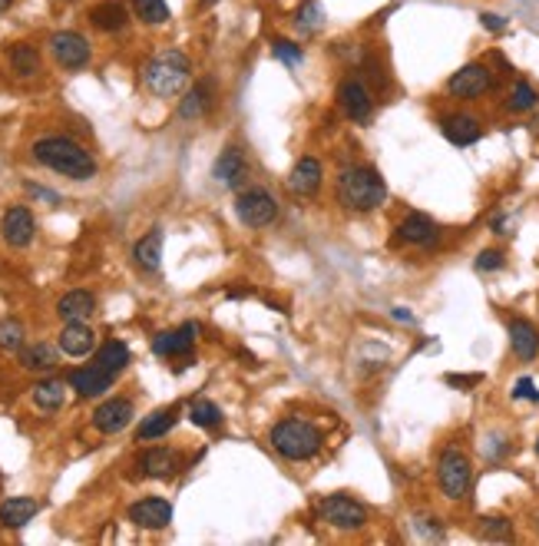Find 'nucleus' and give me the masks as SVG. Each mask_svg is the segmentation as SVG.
<instances>
[{"instance_id": "nucleus-1", "label": "nucleus", "mask_w": 539, "mask_h": 546, "mask_svg": "<svg viewBox=\"0 0 539 546\" xmlns=\"http://www.w3.org/2000/svg\"><path fill=\"white\" fill-rule=\"evenodd\" d=\"M30 152H34V160L40 166H47V170L60 172V176H66V180L74 182H86L96 176L93 152L86 150V146H80L76 140H70V136H44V140L34 142Z\"/></svg>"}, {"instance_id": "nucleus-2", "label": "nucleus", "mask_w": 539, "mask_h": 546, "mask_svg": "<svg viewBox=\"0 0 539 546\" xmlns=\"http://www.w3.org/2000/svg\"><path fill=\"white\" fill-rule=\"evenodd\" d=\"M271 451L285 457L291 463H305L315 461L321 447H325V431L311 421H301V417H285L269 431Z\"/></svg>"}, {"instance_id": "nucleus-3", "label": "nucleus", "mask_w": 539, "mask_h": 546, "mask_svg": "<svg viewBox=\"0 0 539 546\" xmlns=\"http://www.w3.org/2000/svg\"><path fill=\"white\" fill-rule=\"evenodd\" d=\"M338 199L351 212H374V209H381L387 202V182L381 180V172L374 166L354 162L338 176Z\"/></svg>"}, {"instance_id": "nucleus-4", "label": "nucleus", "mask_w": 539, "mask_h": 546, "mask_svg": "<svg viewBox=\"0 0 539 546\" xmlns=\"http://www.w3.org/2000/svg\"><path fill=\"white\" fill-rule=\"evenodd\" d=\"M192 80V60L182 50H162L142 66V86L159 100H172L189 86Z\"/></svg>"}, {"instance_id": "nucleus-5", "label": "nucleus", "mask_w": 539, "mask_h": 546, "mask_svg": "<svg viewBox=\"0 0 539 546\" xmlns=\"http://www.w3.org/2000/svg\"><path fill=\"white\" fill-rule=\"evenodd\" d=\"M315 517L328 527L341 530V533H354L368 523V507L348 493H328V497H318Z\"/></svg>"}, {"instance_id": "nucleus-6", "label": "nucleus", "mask_w": 539, "mask_h": 546, "mask_svg": "<svg viewBox=\"0 0 539 546\" xmlns=\"http://www.w3.org/2000/svg\"><path fill=\"white\" fill-rule=\"evenodd\" d=\"M437 483L446 500H464L470 493V483H474L470 457L464 451H456V447H446L437 461Z\"/></svg>"}, {"instance_id": "nucleus-7", "label": "nucleus", "mask_w": 539, "mask_h": 546, "mask_svg": "<svg viewBox=\"0 0 539 546\" xmlns=\"http://www.w3.org/2000/svg\"><path fill=\"white\" fill-rule=\"evenodd\" d=\"M235 216L245 229H265L279 219V199L271 196L269 189L261 186H245L235 196Z\"/></svg>"}, {"instance_id": "nucleus-8", "label": "nucleus", "mask_w": 539, "mask_h": 546, "mask_svg": "<svg viewBox=\"0 0 539 546\" xmlns=\"http://www.w3.org/2000/svg\"><path fill=\"white\" fill-rule=\"evenodd\" d=\"M47 47L56 66H64V70H83L93 60V47L80 30H56V34H50Z\"/></svg>"}, {"instance_id": "nucleus-9", "label": "nucleus", "mask_w": 539, "mask_h": 546, "mask_svg": "<svg viewBox=\"0 0 539 546\" xmlns=\"http://www.w3.org/2000/svg\"><path fill=\"white\" fill-rule=\"evenodd\" d=\"M338 106L351 122H368L374 113V93L364 76H344L338 83Z\"/></svg>"}, {"instance_id": "nucleus-10", "label": "nucleus", "mask_w": 539, "mask_h": 546, "mask_svg": "<svg viewBox=\"0 0 539 546\" xmlns=\"http://www.w3.org/2000/svg\"><path fill=\"white\" fill-rule=\"evenodd\" d=\"M196 338H199V325L196 321H186V325H179L172 331H159L156 338H152V351H156L159 358H172V361H182L179 371L189 365L192 358V348H196Z\"/></svg>"}, {"instance_id": "nucleus-11", "label": "nucleus", "mask_w": 539, "mask_h": 546, "mask_svg": "<svg viewBox=\"0 0 539 546\" xmlns=\"http://www.w3.org/2000/svg\"><path fill=\"white\" fill-rule=\"evenodd\" d=\"M493 70L486 63H466L460 66L450 80H446V93L456 96V100H476V96H486L493 90Z\"/></svg>"}, {"instance_id": "nucleus-12", "label": "nucleus", "mask_w": 539, "mask_h": 546, "mask_svg": "<svg viewBox=\"0 0 539 546\" xmlns=\"http://www.w3.org/2000/svg\"><path fill=\"white\" fill-rule=\"evenodd\" d=\"M212 180L225 189H235V192H242V189L249 186L251 166L239 146H225V150L219 152V160H215V166H212Z\"/></svg>"}, {"instance_id": "nucleus-13", "label": "nucleus", "mask_w": 539, "mask_h": 546, "mask_svg": "<svg viewBox=\"0 0 539 546\" xmlns=\"http://www.w3.org/2000/svg\"><path fill=\"white\" fill-rule=\"evenodd\" d=\"M0 232H4V242L10 249H27L37 236V222H34V212L27 206H10L0 219Z\"/></svg>"}, {"instance_id": "nucleus-14", "label": "nucleus", "mask_w": 539, "mask_h": 546, "mask_svg": "<svg viewBox=\"0 0 539 546\" xmlns=\"http://www.w3.org/2000/svg\"><path fill=\"white\" fill-rule=\"evenodd\" d=\"M132 417H136V407L130 397H110L93 411V427L100 434H120L132 424Z\"/></svg>"}, {"instance_id": "nucleus-15", "label": "nucleus", "mask_w": 539, "mask_h": 546, "mask_svg": "<svg viewBox=\"0 0 539 546\" xmlns=\"http://www.w3.org/2000/svg\"><path fill=\"white\" fill-rule=\"evenodd\" d=\"M325 182V166L318 156H301V160L291 166L289 172V189L298 199H311L318 196V189Z\"/></svg>"}, {"instance_id": "nucleus-16", "label": "nucleus", "mask_w": 539, "mask_h": 546, "mask_svg": "<svg viewBox=\"0 0 539 546\" xmlns=\"http://www.w3.org/2000/svg\"><path fill=\"white\" fill-rule=\"evenodd\" d=\"M394 232H397V242L420 245V249H430V245L440 242V226L430 216H424V212H410V216H404Z\"/></svg>"}, {"instance_id": "nucleus-17", "label": "nucleus", "mask_w": 539, "mask_h": 546, "mask_svg": "<svg viewBox=\"0 0 539 546\" xmlns=\"http://www.w3.org/2000/svg\"><path fill=\"white\" fill-rule=\"evenodd\" d=\"M130 523L140 530H166L172 523V503L162 497H142L130 507Z\"/></svg>"}, {"instance_id": "nucleus-18", "label": "nucleus", "mask_w": 539, "mask_h": 546, "mask_svg": "<svg viewBox=\"0 0 539 546\" xmlns=\"http://www.w3.org/2000/svg\"><path fill=\"white\" fill-rule=\"evenodd\" d=\"M215 106V80L212 76H205L199 83H192L186 90V96L179 100V120H202V116L212 113Z\"/></svg>"}, {"instance_id": "nucleus-19", "label": "nucleus", "mask_w": 539, "mask_h": 546, "mask_svg": "<svg viewBox=\"0 0 539 546\" xmlns=\"http://www.w3.org/2000/svg\"><path fill=\"white\" fill-rule=\"evenodd\" d=\"M56 345L66 358H86L96 348V331L86 321H64V331H60Z\"/></svg>"}, {"instance_id": "nucleus-20", "label": "nucleus", "mask_w": 539, "mask_h": 546, "mask_svg": "<svg viewBox=\"0 0 539 546\" xmlns=\"http://www.w3.org/2000/svg\"><path fill=\"white\" fill-rule=\"evenodd\" d=\"M140 473L142 477H156V481H169V477H176L179 467H182V457L179 451L172 447H149L146 453L140 457Z\"/></svg>"}, {"instance_id": "nucleus-21", "label": "nucleus", "mask_w": 539, "mask_h": 546, "mask_svg": "<svg viewBox=\"0 0 539 546\" xmlns=\"http://www.w3.org/2000/svg\"><path fill=\"white\" fill-rule=\"evenodd\" d=\"M90 24H93L100 34H122V30L130 27V10H126V4H120V0H100V4H93L90 7Z\"/></svg>"}, {"instance_id": "nucleus-22", "label": "nucleus", "mask_w": 539, "mask_h": 546, "mask_svg": "<svg viewBox=\"0 0 539 546\" xmlns=\"http://www.w3.org/2000/svg\"><path fill=\"white\" fill-rule=\"evenodd\" d=\"M440 132H444L454 146L464 150V146H474V142L484 136V126H480V120L470 113H450L440 120Z\"/></svg>"}, {"instance_id": "nucleus-23", "label": "nucleus", "mask_w": 539, "mask_h": 546, "mask_svg": "<svg viewBox=\"0 0 539 546\" xmlns=\"http://www.w3.org/2000/svg\"><path fill=\"white\" fill-rule=\"evenodd\" d=\"M70 387H74L80 397H103L113 387V375L103 371L100 365H86L70 371Z\"/></svg>"}, {"instance_id": "nucleus-24", "label": "nucleus", "mask_w": 539, "mask_h": 546, "mask_svg": "<svg viewBox=\"0 0 539 546\" xmlns=\"http://www.w3.org/2000/svg\"><path fill=\"white\" fill-rule=\"evenodd\" d=\"M40 513V500L34 497H7L0 503V527L4 530H20L27 527L30 520Z\"/></svg>"}, {"instance_id": "nucleus-25", "label": "nucleus", "mask_w": 539, "mask_h": 546, "mask_svg": "<svg viewBox=\"0 0 539 546\" xmlns=\"http://www.w3.org/2000/svg\"><path fill=\"white\" fill-rule=\"evenodd\" d=\"M179 414H182V411H179V405L159 407V411H152V414L142 417V424L136 427V441L146 444V441H159V437H166V434L176 427Z\"/></svg>"}, {"instance_id": "nucleus-26", "label": "nucleus", "mask_w": 539, "mask_h": 546, "mask_svg": "<svg viewBox=\"0 0 539 546\" xmlns=\"http://www.w3.org/2000/svg\"><path fill=\"white\" fill-rule=\"evenodd\" d=\"M4 57H7L10 70L20 76V80H30V76L40 73V66H44V60H40V50L34 47V44H10L7 50H4Z\"/></svg>"}, {"instance_id": "nucleus-27", "label": "nucleus", "mask_w": 539, "mask_h": 546, "mask_svg": "<svg viewBox=\"0 0 539 546\" xmlns=\"http://www.w3.org/2000/svg\"><path fill=\"white\" fill-rule=\"evenodd\" d=\"M96 311V295L86 288H74L56 302V315L60 321H86Z\"/></svg>"}, {"instance_id": "nucleus-28", "label": "nucleus", "mask_w": 539, "mask_h": 546, "mask_svg": "<svg viewBox=\"0 0 539 546\" xmlns=\"http://www.w3.org/2000/svg\"><path fill=\"white\" fill-rule=\"evenodd\" d=\"M510 348L513 355L520 361H533L539 355V331L533 328L530 321H523V318H513L510 321Z\"/></svg>"}, {"instance_id": "nucleus-29", "label": "nucleus", "mask_w": 539, "mask_h": 546, "mask_svg": "<svg viewBox=\"0 0 539 546\" xmlns=\"http://www.w3.org/2000/svg\"><path fill=\"white\" fill-rule=\"evenodd\" d=\"M17 361L24 371H40V375H47V371H54V367L60 365V355H56L54 345L37 341V345H24V348L17 351Z\"/></svg>"}, {"instance_id": "nucleus-30", "label": "nucleus", "mask_w": 539, "mask_h": 546, "mask_svg": "<svg viewBox=\"0 0 539 546\" xmlns=\"http://www.w3.org/2000/svg\"><path fill=\"white\" fill-rule=\"evenodd\" d=\"M130 361H132L130 345H126V341H120V338H110V341H103L100 348H96L93 365H100L103 371H110V375L116 377V375H122V371L130 367Z\"/></svg>"}, {"instance_id": "nucleus-31", "label": "nucleus", "mask_w": 539, "mask_h": 546, "mask_svg": "<svg viewBox=\"0 0 539 546\" xmlns=\"http://www.w3.org/2000/svg\"><path fill=\"white\" fill-rule=\"evenodd\" d=\"M132 258L142 272H159V265H162V229H152L132 245Z\"/></svg>"}, {"instance_id": "nucleus-32", "label": "nucleus", "mask_w": 539, "mask_h": 546, "mask_svg": "<svg viewBox=\"0 0 539 546\" xmlns=\"http://www.w3.org/2000/svg\"><path fill=\"white\" fill-rule=\"evenodd\" d=\"M30 401L40 407V411H60L66 401V385L56 381V377H47V381H37L34 391H30Z\"/></svg>"}, {"instance_id": "nucleus-33", "label": "nucleus", "mask_w": 539, "mask_h": 546, "mask_svg": "<svg viewBox=\"0 0 539 546\" xmlns=\"http://www.w3.org/2000/svg\"><path fill=\"white\" fill-rule=\"evenodd\" d=\"M539 106V90L530 83V80H516L510 90V96H506V110L510 113H530V110H536Z\"/></svg>"}, {"instance_id": "nucleus-34", "label": "nucleus", "mask_w": 539, "mask_h": 546, "mask_svg": "<svg viewBox=\"0 0 539 546\" xmlns=\"http://www.w3.org/2000/svg\"><path fill=\"white\" fill-rule=\"evenodd\" d=\"M132 17L146 27H162L169 24V4L166 0H132Z\"/></svg>"}, {"instance_id": "nucleus-35", "label": "nucleus", "mask_w": 539, "mask_h": 546, "mask_svg": "<svg viewBox=\"0 0 539 546\" xmlns=\"http://www.w3.org/2000/svg\"><path fill=\"white\" fill-rule=\"evenodd\" d=\"M189 421L196 427H202V431H212V427L222 424V407L212 405L209 397H196V401L189 405Z\"/></svg>"}, {"instance_id": "nucleus-36", "label": "nucleus", "mask_w": 539, "mask_h": 546, "mask_svg": "<svg viewBox=\"0 0 539 546\" xmlns=\"http://www.w3.org/2000/svg\"><path fill=\"white\" fill-rule=\"evenodd\" d=\"M295 27L301 34H318L325 27V10H321L318 0H301V7L295 10Z\"/></svg>"}, {"instance_id": "nucleus-37", "label": "nucleus", "mask_w": 539, "mask_h": 546, "mask_svg": "<svg viewBox=\"0 0 539 546\" xmlns=\"http://www.w3.org/2000/svg\"><path fill=\"white\" fill-rule=\"evenodd\" d=\"M24 338H27L24 321H20V318H0V351L17 355V351L24 348Z\"/></svg>"}, {"instance_id": "nucleus-38", "label": "nucleus", "mask_w": 539, "mask_h": 546, "mask_svg": "<svg viewBox=\"0 0 539 546\" xmlns=\"http://www.w3.org/2000/svg\"><path fill=\"white\" fill-rule=\"evenodd\" d=\"M480 537H484L486 543H510L513 523L506 517H484L480 520Z\"/></svg>"}, {"instance_id": "nucleus-39", "label": "nucleus", "mask_w": 539, "mask_h": 546, "mask_svg": "<svg viewBox=\"0 0 539 546\" xmlns=\"http://www.w3.org/2000/svg\"><path fill=\"white\" fill-rule=\"evenodd\" d=\"M271 50H275V57H279L285 66H298V63H305V47H298L295 40L275 37V40H271Z\"/></svg>"}, {"instance_id": "nucleus-40", "label": "nucleus", "mask_w": 539, "mask_h": 546, "mask_svg": "<svg viewBox=\"0 0 539 546\" xmlns=\"http://www.w3.org/2000/svg\"><path fill=\"white\" fill-rule=\"evenodd\" d=\"M503 265H506V255H503L500 249H484V252L476 255L474 268L476 272H500Z\"/></svg>"}, {"instance_id": "nucleus-41", "label": "nucleus", "mask_w": 539, "mask_h": 546, "mask_svg": "<svg viewBox=\"0 0 539 546\" xmlns=\"http://www.w3.org/2000/svg\"><path fill=\"white\" fill-rule=\"evenodd\" d=\"M414 527L424 540H444V527H440L437 517H417L414 520Z\"/></svg>"}, {"instance_id": "nucleus-42", "label": "nucleus", "mask_w": 539, "mask_h": 546, "mask_svg": "<svg viewBox=\"0 0 539 546\" xmlns=\"http://www.w3.org/2000/svg\"><path fill=\"white\" fill-rule=\"evenodd\" d=\"M513 397H516V401H533V405H536L539 391H536V385H533L530 377H520V381L513 385Z\"/></svg>"}, {"instance_id": "nucleus-43", "label": "nucleus", "mask_w": 539, "mask_h": 546, "mask_svg": "<svg viewBox=\"0 0 539 546\" xmlns=\"http://www.w3.org/2000/svg\"><path fill=\"white\" fill-rule=\"evenodd\" d=\"M480 27L490 30V34H503V30H506V17H500V14H490V10H484V14H480Z\"/></svg>"}, {"instance_id": "nucleus-44", "label": "nucleus", "mask_w": 539, "mask_h": 546, "mask_svg": "<svg viewBox=\"0 0 539 546\" xmlns=\"http://www.w3.org/2000/svg\"><path fill=\"white\" fill-rule=\"evenodd\" d=\"M446 385H454V387H474L480 385V375H446Z\"/></svg>"}, {"instance_id": "nucleus-45", "label": "nucleus", "mask_w": 539, "mask_h": 546, "mask_svg": "<svg viewBox=\"0 0 539 546\" xmlns=\"http://www.w3.org/2000/svg\"><path fill=\"white\" fill-rule=\"evenodd\" d=\"M30 196H37V199H47V202H60V196H54V192H50V189H40V186H34V182H30Z\"/></svg>"}, {"instance_id": "nucleus-46", "label": "nucleus", "mask_w": 539, "mask_h": 546, "mask_svg": "<svg viewBox=\"0 0 539 546\" xmlns=\"http://www.w3.org/2000/svg\"><path fill=\"white\" fill-rule=\"evenodd\" d=\"M391 318L394 321H404V325H414V315L407 308H391Z\"/></svg>"}, {"instance_id": "nucleus-47", "label": "nucleus", "mask_w": 539, "mask_h": 546, "mask_svg": "<svg viewBox=\"0 0 539 546\" xmlns=\"http://www.w3.org/2000/svg\"><path fill=\"white\" fill-rule=\"evenodd\" d=\"M10 7H14V0H0V14H7Z\"/></svg>"}, {"instance_id": "nucleus-48", "label": "nucleus", "mask_w": 539, "mask_h": 546, "mask_svg": "<svg viewBox=\"0 0 539 546\" xmlns=\"http://www.w3.org/2000/svg\"><path fill=\"white\" fill-rule=\"evenodd\" d=\"M219 0H199V7H215Z\"/></svg>"}, {"instance_id": "nucleus-49", "label": "nucleus", "mask_w": 539, "mask_h": 546, "mask_svg": "<svg viewBox=\"0 0 539 546\" xmlns=\"http://www.w3.org/2000/svg\"><path fill=\"white\" fill-rule=\"evenodd\" d=\"M536 533H539V517H536Z\"/></svg>"}, {"instance_id": "nucleus-50", "label": "nucleus", "mask_w": 539, "mask_h": 546, "mask_svg": "<svg viewBox=\"0 0 539 546\" xmlns=\"http://www.w3.org/2000/svg\"><path fill=\"white\" fill-rule=\"evenodd\" d=\"M536 453H539V441H536Z\"/></svg>"}]
</instances>
